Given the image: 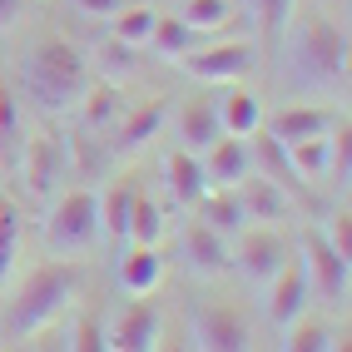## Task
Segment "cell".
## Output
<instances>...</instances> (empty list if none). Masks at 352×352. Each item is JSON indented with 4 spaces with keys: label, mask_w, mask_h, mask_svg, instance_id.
<instances>
[{
    "label": "cell",
    "mask_w": 352,
    "mask_h": 352,
    "mask_svg": "<svg viewBox=\"0 0 352 352\" xmlns=\"http://www.w3.org/2000/svg\"><path fill=\"white\" fill-rule=\"evenodd\" d=\"M80 288H85V273H80L75 258H65V263H40L25 283H20V293L10 298L6 318H0V333L10 342H30L35 333H45L55 318H65L75 308Z\"/></svg>",
    "instance_id": "cell-1"
},
{
    "label": "cell",
    "mask_w": 352,
    "mask_h": 352,
    "mask_svg": "<svg viewBox=\"0 0 352 352\" xmlns=\"http://www.w3.org/2000/svg\"><path fill=\"white\" fill-rule=\"evenodd\" d=\"M25 95L40 104V109H75L85 100V89L95 85V75H89V60L75 50L69 40L60 35H40L30 50H25Z\"/></svg>",
    "instance_id": "cell-2"
},
{
    "label": "cell",
    "mask_w": 352,
    "mask_h": 352,
    "mask_svg": "<svg viewBox=\"0 0 352 352\" xmlns=\"http://www.w3.org/2000/svg\"><path fill=\"white\" fill-rule=\"evenodd\" d=\"M293 80L313 89H338L347 80V30H338L327 15H293Z\"/></svg>",
    "instance_id": "cell-3"
},
{
    "label": "cell",
    "mask_w": 352,
    "mask_h": 352,
    "mask_svg": "<svg viewBox=\"0 0 352 352\" xmlns=\"http://www.w3.org/2000/svg\"><path fill=\"white\" fill-rule=\"evenodd\" d=\"M100 243V194L80 184L60 199H50V214H45V248L60 258L89 253Z\"/></svg>",
    "instance_id": "cell-4"
},
{
    "label": "cell",
    "mask_w": 352,
    "mask_h": 352,
    "mask_svg": "<svg viewBox=\"0 0 352 352\" xmlns=\"http://www.w3.org/2000/svg\"><path fill=\"white\" fill-rule=\"evenodd\" d=\"M189 333L199 352H253V322L228 298H194Z\"/></svg>",
    "instance_id": "cell-5"
},
{
    "label": "cell",
    "mask_w": 352,
    "mask_h": 352,
    "mask_svg": "<svg viewBox=\"0 0 352 352\" xmlns=\"http://www.w3.org/2000/svg\"><path fill=\"white\" fill-rule=\"evenodd\" d=\"M288 243H283V233L278 228H263V223H248L243 233H239V243H228V268L243 278L248 288H258L263 293L278 273H283V263H288Z\"/></svg>",
    "instance_id": "cell-6"
},
{
    "label": "cell",
    "mask_w": 352,
    "mask_h": 352,
    "mask_svg": "<svg viewBox=\"0 0 352 352\" xmlns=\"http://www.w3.org/2000/svg\"><path fill=\"white\" fill-rule=\"evenodd\" d=\"M184 75H194L204 85H233V80H243L248 69L258 65V45L243 40V35H223V40H204L194 45L189 55H179L174 60Z\"/></svg>",
    "instance_id": "cell-7"
},
{
    "label": "cell",
    "mask_w": 352,
    "mask_h": 352,
    "mask_svg": "<svg viewBox=\"0 0 352 352\" xmlns=\"http://www.w3.org/2000/svg\"><path fill=\"white\" fill-rule=\"evenodd\" d=\"M302 268H308L313 293H322L327 302H342L352 288V263L322 239V228H302Z\"/></svg>",
    "instance_id": "cell-8"
},
{
    "label": "cell",
    "mask_w": 352,
    "mask_h": 352,
    "mask_svg": "<svg viewBox=\"0 0 352 352\" xmlns=\"http://www.w3.org/2000/svg\"><path fill=\"white\" fill-rule=\"evenodd\" d=\"M65 159H69V144L60 134H30L25 139V154H20V169L15 174H25V184H30V194L35 199H50L55 194V184L65 179Z\"/></svg>",
    "instance_id": "cell-9"
},
{
    "label": "cell",
    "mask_w": 352,
    "mask_h": 352,
    "mask_svg": "<svg viewBox=\"0 0 352 352\" xmlns=\"http://www.w3.org/2000/svg\"><path fill=\"white\" fill-rule=\"evenodd\" d=\"M248 139H253V144H248L253 169L263 174V179H273V184H278V189H283L293 204L313 208V189H308V184H302V174L293 169V159H288V144H283V139H273L268 129H253Z\"/></svg>",
    "instance_id": "cell-10"
},
{
    "label": "cell",
    "mask_w": 352,
    "mask_h": 352,
    "mask_svg": "<svg viewBox=\"0 0 352 352\" xmlns=\"http://www.w3.org/2000/svg\"><path fill=\"white\" fill-rule=\"evenodd\" d=\"M164 338V313L154 298H129V308L109 327V352H154Z\"/></svg>",
    "instance_id": "cell-11"
},
{
    "label": "cell",
    "mask_w": 352,
    "mask_h": 352,
    "mask_svg": "<svg viewBox=\"0 0 352 352\" xmlns=\"http://www.w3.org/2000/svg\"><path fill=\"white\" fill-rule=\"evenodd\" d=\"M179 263L194 278H223L228 273V239L214 228H204L199 219H189L179 228Z\"/></svg>",
    "instance_id": "cell-12"
},
{
    "label": "cell",
    "mask_w": 352,
    "mask_h": 352,
    "mask_svg": "<svg viewBox=\"0 0 352 352\" xmlns=\"http://www.w3.org/2000/svg\"><path fill=\"white\" fill-rule=\"evenodd\" d=\"M263 293H268V322H273V327H288V322H298L302 313H308V298H313L308 268H302L298 258H288V263H283V273H278Z\"/></svg>",
    "instance_id": "cell-13"
},
{
    "label": "cell",
    "mask_w": 352,
    "mask_h": 352,
    "mask_svg": "<svg viewBox=\"0 0 352 352\" xmlns=\"http://www.w3.org/2000/svg\"><path fill=\"white\" fill-rule=\"evenodd\" d=\"M204 164V179L208 189H239V184L253 174V154H248V139H233V134H219L214 144L199 154Z\"/></svg>",
    "instance_id": "cell-14"
},
{
    "label": "cell",
    "mask_w": 352,
    "mask_h": 352,
    "mask_svg": "<svg viewBox=\"0 0 352 352\" xmlns=\"http://www.w3.org/2000/svg\"><path fill=\"white\" fill-rule=\"evenodd\" d=\"M169 100L164 95H154V100H144L139 109H124V120L114 124V154H139V149H149L154 139H159V129L169 124Z\"/></svg>",
    "instance_id": "cell-15"
},
{
    "label": "cell",
    "mask_w": 352,
    "mask_h": 352,
    "mask_svg": "<svg viewBox=\"0 0 352 352\" xmlns=\"http://www.w3.org/2000/svg\"><path fill=\"white\" fill-rule=\"evenodd\" d=\"M338 120H342V114H338L333 104H288V109H278L273 120H268V134L283 139V144H302V139L333 134Z\"/></svg>",
    "instance_id": "cell-16"
},
{
    "label": "cell",
    "mask_w": 352,
    "mask_h": 352,
    "mask_svg": "<svg viewBox=\"0 0 352 352\" xmlns=\"http://www.w3.org/2000/svg\"><path fill=\"white\" fill-rule=\"evenodd\" d=\"M239 204H243V214H248V223H263V228H278L283 219H293V199L278 189L273 179H263V174H248L243 184H239Z\"/></svg>",
    "instance_id": "cell-17"
},
{
    "label": "cell",
    "mask_w": 352,
    "mask_h": 352,
    "mask_svg": "<svg viewBox=\"0 0 352 352\" xmlns=\"http://www.w3.org/2000/svg\"><path fill=\"white\" fill-rule=\"evenodd\" d=\"M164 189H169V199L179 208H194L208 194V179H204L199 154H189V149H169V154H164Z\"/></svg>",
    "instance_id": "cell-18"
},
{
    "label": "cell",
    "mask_w": 352,
    "mask_h": 352,
    "mask_svg": "<svg viewBox=\"0 0 352 352\" xmlns=\"http://www.w3.org/2000/svg\"><path fill=\"white\" fill-rule=\"evenodd\" d=\"M179 20L204 40H223V35H243V15L233 10V0H184Z\"/></svg>",
    "instance_id": "cell-19"
},
{
    "label": "cell",
    "mask_w": 352,
    "mask_h": 352,
    "mask_svg": "<svg viewBox=\"0 0 352 352\" xmlns=\"http://www.w3.org/2000/svg\"><path fill=\"white\" fill-rule=\"evenodd\" d=\"M194 219H199L204 228L223 233L228 243L248 228V214H243V204H239V189H208V194L194 204Z\"/></svg>",
    "instance_id": "cell-20"
},
{
    "label": "cell",
    "mask_w": 352,
    "mask_h": 352,
    "mask_svg": "<svg viewBox=\"0 0 352 352\" xmlns=\"http://www.w3.org/2000/svg\"><path fill=\"white\" fill-rule=\"evenodd\" d=\"M164 233H169L164 204H159L149 189H134V199H129V223H124V243H134V248H159Z\"/></svg>",
    "instance_id": "cell-21"
},
{
    "label": "cell",
    "mask_w": 352,
    "mask_h": 352,
    "mask_svg": "<svg viewBox=\"0 0 352 352\" xmlns=\"http://www.w3.org/2000/svg\"><path fill=\"white\" fill-rule=\"evenodd\" d=\"M120 288L129 293V298H154V288L164 283V258H159V248H124L120 253Z\"/></svg>",
    "instance_id": "cell-22"
},
{
    "label": "cell",
    "mask_w": 352,
    "mask_h": 352,
    "mask_svg": "<svg viewBox=\"0 0 352 352\" xmlns=\"http://www.w3.org/2000/svg\"><path fill=\"white\" fill-rule=\"evenodd\" d=\"M219 134H223V124H219V100H189V104L179 109V139H184L179 149L204 154Z\"/></svg>",
    "instance_id": "cell-23"
},
{
    "label": "cell",
    "mask_w": 352,
    "mask_h": 352,
    "mask_svg": "<svg viewBox=\"0 0 352 352\" xmlns=\"http://www.w3.org/2000/svg\"><path fill=\"white\" fill-rule=\"evenodd\" d=\"M219 124L233 139H248L253 129H263V100L253 89H223L219 95Z\"/></svg>",
    "instance_id": "cell-24"
},
{
    "label": "cell",
    "mask_w": 352,
    "mask_h": 352,
    "mask_svg": "<svg viewBox=\"0 0 352 352\" xmlns=\"http://www.w3.org/2000/svg\"><path fill=\"white\" fill-rule=\"evenodd\" d=\"M75 109H80V124H85L89 134H104V129H114V124L124 120V95H120L114 85L100 80V85L85 89V100H80Z\"/></svg>",
    "instance_id": "cell-25"
},
{
    "label": "cell",
    "mask_w": 352,
    "mask_h": 352,
    "mask_svg": "<svg viewBox=\"0 0 352 352\" xmlns=\"http://www.w3.org/2000/svg\"><path fill=\"white\" fill-rule=\"evenodd\" d=\"M20 154H25V120H20V104L10 95V85H0V169H20Z\"/></svg>",
    "instance_id": "cell-26"
},
{
    "label": "cell",
    "mask_w": 352,
    "mask_h": 352,
    "mask_svg": "<svg viewBox=\"0 0 352 352\" xmlns=\"http://www.w3.org/2000/svg\"><path fill=\"white\" fill-rule=\"evenodd\" d=\"M154 25H159V10L149 6V0H139V6H129V10H120L109 20V35L120 45H134V50H149Z\"/></svg>",
    "instance_id": "cell-27"
},
{
    "label": "cell",
    "mask_w": 352,
    "mask_h": 352,
    "mask_svg": "<svg viewBox=\"0 0 352 352\" xmlns=\"http://www.w3.org/2000/svg\"><path fill=\"white\" fill-rule=\"evenodd\" d=\"M134 189H139L134 179H120V184L100 199V239L124 243V223H129V199H134Z\"/></svg>",
    "instance_id": "cell-28"
},
{
    "label": "cell",
    "mask_w": 352,
    "mask_h": 352,
    "mask_svg": "<svg viewBox=\"0 0 352 352\" xmlns=\"http://www.w3.org/2000/svg\"><path fill=\"white\" fill-rule=\"evenodd\" d=\"M194 45H204L199 30H189L179 15H159V25H154V40H149V50L164 55V60H179V55H189Z\"/></svg>",
    "instance_id": "cell-29"
},
{
    "label": "cell",
    "mask_w": 352,
    "mask_h": 352,
    "mask_svg": "<svg viewBox=\"0 0 352 352\" xmlns=\"http://www.w3.org/2000/svg\"><path fill=\"white\" fill-rule=\"evenodd\" d=\"M139 55L144 50H134V45H120V40H100V75H104V85H124V80H134L139 75Z\"/></svg>",
    "instance_id": "cell-30"
},
{
    "label": "cell",
    "mask_w": 352,
    "mask_h": 352,
    "mask_svg": "<svg viewBox=\"0 0 352 352\" xmlns=\"http://www.w3.org/2000/svg\"><path fill=\"white\" fill-rule=\"evenodd\" d=\"M327 347H333V327L308 313L283 327V352H327Z\"/></svg>",
    "instance_id": "cell-31"
},
{
    "label": "cell",
    "mask_w": 352,
    "mask_h": 352,
    "mask_svg": "<svg viewBox=\"0 0 352 352\" xmlns=\"http://www.w3.org/2000/svg\"><path fill=\"white\" fill-rule=\"evenodd\" d=\"M15 253H20V208L10 199H0V288L10 283Z\"/></svg>",
    "instance_id": "cell-32"
},
{
    "label": "cell",
    "mask_w": 352,
    "mask_h": 352,
    "mask_svg": "<svg viewBox=\"0 0 352 352\" xmlns=\"http://www.w3.org/2000/svg\"><path fill=\"white\" fill-rule=\"evenodd\" d=\"M288 159H293V169L302 174V184L327 179V134L322 139H302V144H288Z\"/></svg>",
    "instance_id": "cell-33"
},
{
    "label": "cell",
    "mask_w": 352,
    "mask_h": 352,
    "mask_svg": "<svg viewBox=\"0 0 352 352\" xmlns=\"http://www.w3.org/2000/svg\"><path fill=\"white\" fill-rule=\"evenodd\" d=\"M327 179L342 184V189L352 179V129H347V120H338V129L327 134Z\"/></svg>",
    "instance_id": "cell-34"
},
{
    "label": "cell",
    "mask_w": 352,
    "mask_h": 352,
    "mask_svg": "<svg viewBox=\"0 0 352 352\" xmlns=\"http://www.w3.org/2000/svg\"><path fill=\"white\" fill-rule=\"evenodd\" d=\"M293 6L298 0H258V25H263L268 45H283V35L293 25Z\"/></svg>",
    "instance_id": "cell-35"
},
{
    "label": "cell",
    "mask_w": 352,
    "mask_h": 352,
    "mask_svg": "<svg viewBox=\"0 0 352 352\" xmlns=\"http://www.w3.org/2000/svg\"><path fill=\"white\" fill-rule=\"evenodd\" d=\"M69 352H109V327L95 313H80L75 333H69Z\"/></svg>",
    "instance_id": "cell-36"
},
{
    "label": "cell",
    "mask_w": 352,
    "mask_h": 352,
    "mask_svg": "<svg viewBox=\"0 0 352 352\" xmlns=\"http://www.w3.org/2000/svg\"><path fill=\"white\" fill-rule=\"evenodd\" d=\"M322 239L333 243L347 263H352V214H347V204L342 208H333V214H327V228H322Z\"/></svg>",
    "instance_id": "cell-37"
},
{
    "label": "cell",
    "mask_w": 352,
    "mask_h": 352,
    "mask_svg": "<svg viewBox=\"0 0 352 352\" xmlns=\"http://www.w3.org/2000/svg\"><path fill=\"white\" fill-rule=\"evenodd\" d=\"M129 6H139V0H75V10L85 20H114V15L129 10Z\"/></svg>",
    "instance_id": "cell-38"
},
{
    "label": "cell",
    "mask_w": 352,
    "mask_h": 352,
    "mask_svg": "<svg viewBox=\"0 0 352 352\" xmlns=\"http://www.w3.org/2000/svg\"><path fill=\"white\" fill-rule=\"evenodd\" d=\"M25 15V0H0V35H10Z\"/></svg>",
    "instance_id": "cell-39"
},
{
    "label": "cell",
    "mask_w": 352,
    "mask_h": 352,
    "mask_svg": "<svg viewBox=\"0 0 352 352\" xmlns=\"http://www.w3.org/2000/svg\"><path fill=\"white\" fill-rule=\"evenodd\" d=\"M327 352H352V338H347V327H342V333H333V347H327Z\"/></svg>",
    "instance_id": "cell-40"
},
{
    "label": "cell",
    "mask_w": 352,
    "mask_h": 352,
    "mask_svg": "<svg viewBox=\"0 0 352 352\" xmlns=\"http://www.w3.org/2000/svg\"><path fill=\"white\" fill-rule=\"evenodd\" d=\"M154 352H189V347H184L179 338H159V347H154Z\"/></svg>",
    "instance_id": "cell-41"
}]
</instances>
